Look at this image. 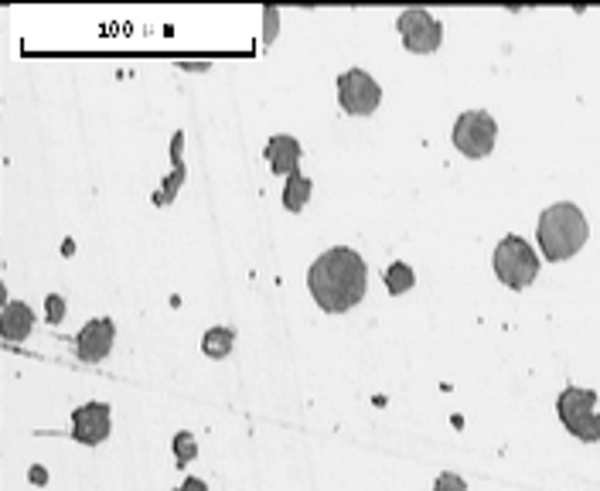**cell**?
<instances>
[{"label": "cell", "instance_id": "6da1fadb", "mask_svg": "<svg viewBox=\"0 0 600 491\" xmlns=\"http://www.w3.org/2000/svg\"><path fill=\"white\" fill-rule=\"evenodd\" d=\"M366 287H369L366 260L351 246H335V250L317 257L307 270V291L317 301V307L328 314H345L356 304H362Z\"/></svg>", "mask_w": 600, "mask_h": 491}, {"label": "cell", "instance_id": "7a4b0ae2", "mask_svg": "<svg viewBox=\"0 0 600 491\" xmlns=\"http://www.w3.org/2000/svg\"><path fill=\"white\" fill-rule=\"evenodd\" d=\"M587 239H590V226L574 201H556L543 208L539 226H536V242L549 263H563L577 257L587 246Z\"/></svg>", "mask_w": 600, "mask_h": 491}, {"label": "cell", "instance_id": "3957f363", "mask_svg": "<svg viewBox=\"0 0 600 491\" xmlns=\"http://www.w3.org/2000/svg\"><path fill=\"white\" fill-rule=\"evenodd\" d=\"M491 266H495V276L502 280L509 291H525L539 276V257H536V250L522 236H505L495 246Z\"/></svg>", "mask_w": 600, "mask_h": 491}, {"label": "cell", "instance_id": "277c9868", "mask_svg": "<svg viewBox=\"0 0 600 491\" xmlns=\"http://www.w3.org/2000/svg\"><path fill=\"white\" fill-rule=\"evenodd\" d=\"M556 413L577 440L597 444L600 440V413H597V393L580 390V385H567L556 400Z\"/></svg>", "mask_w": 600, "mask_h": 491}, {"label": "cell", "instance_id": "5b68a950", "mask_svg": "<svg viewBox=\"0 0 600 491\" xmlns=\"http://www.w3.org/2000/svg\"><path fill=\"white\" fill-rule=\"evenodd\" d=\"M495 140H499V123L484 110H468L454 123V148L465 157H488L495 151Z\"/></svg>", "mask_w": 600, "mask_h": 491}, {"label": "cell", "instance_id": "8992f818", "mask_svg": "<svg viewBox=\"0 0 600 491\" xmlns=\"http://www.w3.org/2000/svg\"><path fill=\"white\" fill-rule=\"evenodd\" d=\"M338 102L348 117H372L382 102V86L366 68H348L345 76H338Z\"/></svg>", "mask_w": 600, "mask_h": 491}, {"label": "cell", "instance_id": "52a82bcc", "mask_svg": "<svg viewBox=\"0 0 600 491\" xmlns=\"http://www.w3.org/2000/svg\"><path fill=\"white\" fill-rule=\"evenodd\" d=\"M396 28H400L403 45L413 55H430V52H437L444 45V24L430 11H423V8L403 11L400 21H396Z\"/></svg>", "mask_w": 600, "mask_h": 491}, {"label": "cell", "instance_id": "ba28073f", "mask_svg": "<svg viewBox=\"0 0 600 491\" xmlns=\"http://www.w3.org/2000/svg\"><path fill=\"white\" fill-rule=\"evenodd\" d=\"M113 430V410L110 403H83L73 410V440L96 447Z\"/></svg>", "mask_w": 600, "mask_h": 491}, {"label": "cell", "instance_id": "9c48e42d", "mask_svg": "<svg viewBox=\"0 0 600 491\" xmlns=\"http://www.w3.org/2000/svg\"><path fill=\"white\" fill-rule=\"evenodd\" d=\"M113 341H117V325L110 318H92L76 335V356L83 362H102L113 352Z\"/></svg>", "mask_w": 600, "mask_h": 491}, {"label": "cell", "instance_id": "30bf717a", "mask_svg": "<svg viewBox=\"0 0 600 491\" xmlns=\"http://www.w3.org/2000/svg\"><path fill=\"white\" fill-rule=\"evenodd\" d=\"M263 154H266V164H270L273 174H294L297 164H301V144H297V137H291V133H276Z\"/></svg>", "mask_w": 600, "mask_h": 491}, {"label": "cell", "instance_id": "8fae6325", "mask_svg": "<svg viewBox=\"0 0 600 491\" xmlns=\"http://www.w3.org/2000/svg\"><path fill=\"white\" fill-rule=\"evenodd\" d=\"M182 148H185V133L178 130V133H174V140H171V161H174V171L161 182V188H157V195H154V205H171L174 195H178V188H182L185 178H188V167H185V161H182Z\"/></svg>", "mask_w": 600, "mask_h": 491}, {"label": "cell", "instance_id": "7c38bea8", "mask_svg": "<svg viewBox=\"0 0 600 491\" xmlns=\"http://www.w3.org/2000/svg\"><path fill=\"white\" fill-rule=\"evenodd\" d=\"M34 328V314L28 304L21 301H8L4 310H0V335H4L8 341H24Z\"/></svg>", "mask_w": 600, "mask_h": 491}, {"label": "cell", "instance_id": "4fadbf2b", "mask_svg": "<svg viewBox=\"0 0 600 491\" xmlns=\"http://www.w3.org/2000/svg\"><path fill=\"white\" fill-rule=\"evenodd\" d=\"M310 178L307 174H301V167L294 171V174H287V188H284V208L287 212H294V216H301L304 208H307V201H310Z\"/></svg>", "mask_w": 600, "mask_h": 491}, {"label": "cell", "instance_id": "5bb4252c", "mask_svg": "<svg viewBox=\"0 0 600 491\" xmlns=\"http://www.w3.org/2000/svg\"><path fill=\"white\" fill-rule=\"evenodd\" d=\"M232 345H236V331H232V328H208L205 338H201V352H205L208 359L222 362V359L232 356Z\"/></svg>", "mask_w": 600, "mask_h": 491}, {"label": "cell", "instance_id": "9a60e30c", "mask_svg": "<svg viewBox=\"0 0 600 491\" xmlns=\"http://www.w3.org/2000/svg\"><path fill=\"white\" fill-rule=\"evenodd\" d=\"M382 280H385V291H390L393 297H400V294H410V291H413V284H416V273H413V266H410V263L396 260L390 270L382 273Z\"/></svg>", "mask_w": 600, "mask_h": 491}, {"label": "cell", "instance_id": "2e32d148", "mask_svg": "<svg viewBox=\"0 0 600 491\" xmlns=\"http://www.w3.org/2000/svg\"><path fill=\"white\" fill-rule=\"evenodd\" d=\"M174 458H178V468H188L198 458V444H195L192 430L174 434Z\"/></svg>", "mask_w": 600, "mask_h": 491}, {"label": "cell", "instance_id": "e0dca14e", "mask_svg": "<svg viewBox=\"0 0 600 491\" xmlns=\"http://www.w3.org/2000/svg\"><path fill=\"white\" fill-rule=\"evenodd\" d=\"M280 34V11L276 8H263V42L273 45Z\"/></svg>", "mask_w": 600, "mask_h": 491}, {"label": "cell", "instance_id": "ac0fdd59", "mask_svg": "<svg viewBox=\"0 0 600 491\" xmlns=\"http://www.w3.org/2000/svg\"><path fill=\"white\" fill-rule=\"evenodd\" d=\"M45 318H48V325H62V318H65V301L58 294H48L45 297Z\"/></svg>", "mask_w": 600, "mask_h": 491}, {"label": "cell", "instance_id": "d6986e66", "mask_svg": "<svg viewBox=\"0 0 600 491\" xmlns=\"http://www.w3.org/2000/svg\"><path fill=\"white\" fill-rule=\"evenodd\" d=\"M434 491H468V481L461 474H454V471H444L434 484Z\"/></svg>", "mask_w": 600, "mask_h": 491}, {"label": "cell", "instance_id": "ffe728a7", "mask_svg": "<svg viewBox=\"0 0 600 491\" xmlns=\"http://www.w3.org/2000/svg\"><path fill=\"white\" fill-rule=\"evenodd\" d=\"M178 491H208V484H205L201 478H188Z\"/></svg>", "mask_w": 600, "mask_h": 491}]
</instances>
